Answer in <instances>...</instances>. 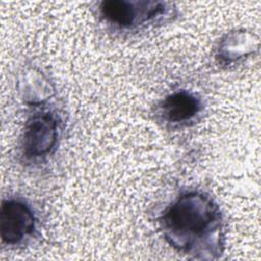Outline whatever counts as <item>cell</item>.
Returning <instances> with one entry per match:
<instances>
[{
	"instance_id": "obj_3",
	"label": "cell",
	"mask_w": 261,
	"mask_h": 261,
	"mask_svg": "<svg viewBox=\"0 0 261 261\" xmlns=\"http://www.w3.org/2000/svg\"><path fill=\"white\" fill-rule=\"evenodd\" d=\"M59 136V120L51 111H39L27 120L20 139L21 154L40 159L52 153Z\"/></svg>"
},
{
	"instance_id": "obj_1",
	"label": "cell",
	"mask_w": 261,
	"mask_h": 261,
	"mask_svg": "<svg viewBox=\"0 0 261 261\" xmlns=\"http://www.w3.org/2000/svg\"><path fill=\"white\" fill-rule=\"evenodd\" d=\"M161 227L169 244L186 253H203L202 245L219 249L220 211L204 193L187 192L176 198L163 212Z\"/></svg>"
},
{
	"instance_id": "obj_4",
	"label": "cell",
	"mask_w": 261,
	"mask_h": 261,
	"mask_svg": "<svg viewBox=\"0 0 261 261\" xmlns=\"http://www.w3.org/2000/svg\"><path fill=\"white\" fill-rule=\"evenodd\" d=\"M36 217L29 204L20 199L2 201L0 209V234L6 245H17L34 233Z\"/></svg>"
},
{
	"instance_id": "obj_6",
	"label": "cell",
	"mask_w": 261,
	"mask_h": 261,
	"mask_svg": "<svg viewBox=\"0 0 261 261\" xmlns=\"http://www.w3.org/2000/svg\"><path fill=\"white\" fill-rule=\"evenodd\" d=\"M258 42L250 33L233 32L227 34L219 43L217 48V59L220 63L230 64L248 56L257 48Z\"/></svg>"
},
{
	"instance_id": "obj_2",
	"label": "cell",
	"mask_w": 261,
	"mask_h": 261,
	"mask_svg": "<svg viewBox=\"0 0 261 261\" xmlns=\"http://www.w3.org/2000/svg\"><path fill=\"white\" fill-rule=\"evenodd\" d=\"M169 7L162 2H130L107 0L99 4V14L108 23L121 30H134L168 13Z\"/></svg>"
},
{
	"instance_id": "obj_5",
	"label": "cell",
	"mask_w": 261,
	"mask_h": 261,
	"mask_svg": "<svg viewBox=\"0 0 261 261\" xmlns=\"http://www.w3.org/2000/svg\"><path fill=\"white\" fill-rule=\"evenodd\" d=\"M201 100L192 92L179 90L167 95L159 105L163 120L172 124H186L201 111Z\"/></svg>"
}]
</instances>
